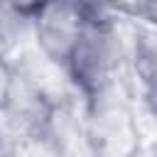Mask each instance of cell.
Listing matches in <instances>:
<instances>
[{"label": "cell", "mask_w": 157, "mask_h": 157, "mask_svg": "<svg viewBox=\"0 0 157 157\" xmlns=\"http://www.w3.org/2000/svg\"><path fill=\"white\" fill-rule=\"evenodd\" d=\"M125 61V44L115 15H96L86 25L61 74L71 88L91 105L113 93L120 66Z\"/></svg>", "instance_id": "obj_1"}, {"label": "cell", "mask_w": 157, "mask_h": 157, "mask_svg": "<svg viewBox=\"0 0 157 157\" xmlns=\"http://www.w3.org/2000/svg\"><path fill=\"white\" fill-rule=\"evenodd\" d=\"M91 17L96 15L74 0H49L29 20V37L34 49L47 64L61 71Z\"/></svg>", "instance_id": "obj_2"}, {"label": "cell", "mask_w": 157, "mask_h": 157, "mask_svg": "<svg viewBox=\"0 0 157 157\" xmlns=\"http://www.w3.org/2000/svg\"><path fill=\"white\" fill-rule=\"evenodd\" d=\"M118 15H128L142 22L147 29L157 32V0H120Z\"/></svg>", "instance_id": "obj_3"}, {"label": "cell", "mask_w": 157, "mask_h": 157, "mask_svg": "<svg viewBox=\"0 0 157 157\" xmlns=\"http://www.w3.org/2000/svg\"><path fill=\"white\" fill-rule=\"evenodd\" d=\"M17 83H20V76H17L15 66L10 64V56L0 54V115H5L10 110Z\"/></svg>", "instance_id": "obj_4"}, {"label": "cell", "mask_w": 157, "mask_h": 157, "mask_svg": "<svg viewBox=\"0 0 157 157\" xmlns=\"http://www.w3.org/2000/svg\"><path fill=\"white\" fill-rule=\"evenodd\" d=\"M47 2H49V0H0V5H5L10 12L25 17L27 22H29V20H32Z\"/></svg>", "instance_id": "obj_5"}, {"label": "cell", "mask_w": 157, "mask_h": 157, "mask_svg": "<svg viewBox=\"0 0 157 157\" xmlns=\"http://www.w3.org/2000/svg\"><path fill=\"white\" fill-rule=\"evenodd\" d=\"M74 2H78L93 15H118V5H120V0H74Z\"/></svg>", "instance_id": "obj_6"}, {"label": "cell", "mask_w": 157, "mask_h": 157, "mask_svg": "<svg viewBox=\"0 0 157 157\" xmlns=\"http://www.w3.org/2000/svg\"><path fill=\"white\" fill-rule=\"evenodd\" d=\"M20 150V137L0 128V157H17Z\"/></svg>", "instance_id": "obj_7"}, {"label": "cell", "mask_w": 157, "mask_h": 157, "mask_svg": "<svg viewBox=\"0 0 157 157\" xmlns=\"http://www.w3.org/2000/svg\"><path fill=\"white\" fill-rule=\"evenodd\" d=\"M145 157H157V137L152 140V145L147 147V152H145Z\"/></svg>", "instance_id": "obj_8"}]
</instances>
